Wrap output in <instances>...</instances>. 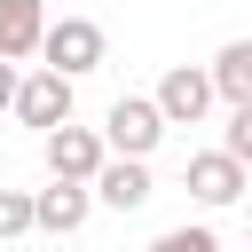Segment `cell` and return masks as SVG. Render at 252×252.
<instances>
[{"instance_id": "obj_5", "label": "cell", "mask_w": 252, "mask_h": 252, "mask_svg": "<svg viewBox=\"0 0 252 252\" xmlns=\"http://www.w3.org/2000/svg\"><path fill=\"white\" fill-rule=\"evenodd\" d=\"M71 94H79V79H63V71H24V94H16V126H32V134H55V126H71Z\"/></svg>"}, {"instance_id": "obj_16", "label": "cell", "mask_w": 252, "mask_h": 252, "mask_svg": "<svg viewBox=\"0 0 252 252\" xmlns=\"http://www.w3.org/2000/svg\"><path fill=\"white\" fill-rule=\"evenodd\" d=\"M244 205H252V197H244Z\"/></svg>"}, {"instance_id": "obj_4", "label": "cell", "mask_w": 252, "mask_h": 252, "mask_svg": "<svg viewBox=\"0 0 252 252\" xmlns=\"http://www.w3.org/2000/svg\"><path fill=\"white\" fill-rule=\"evenodd\" d=\"M39 165H47V181H94L110 165V142H102V126H55V134H39Z\"/></svg>"}, {"instance_id": "obj_3", "label": "cell", "mask_w": 252, "mask_h": 252, "mask_svg": "<svg viewBox=\"0 0 252 252\" xmlns=\"http://www.w3.org/2000/svg\"><path fill=\"white\" fill-rule=\"evenodd\" d=\"M165 110H158V94H118L110 110H102V142H110V158H150L158 142H165Z\"/></svg>"}, {"instance_id": "obj_11", "label": "cell", "mask_w": 252, "mask_h": 252, "mask_svg": "<svg viewBox=\"0 0 252 252\" xmlns=\"http://www.w3.org/2000/svg\"><path fill=\"white\" fill-rule=\"evenodd\" d=\"M39 228V189H8L0 181V244L8 236H32Z\"/></svg>"}, {"instance_id": "obj_7", "label": "cell", "mask_w": 252, "mask_h": 252, "mask_svg": "<svg viewBox=\"0 0 252 252\" xmlns=\"http://www.w3.org/2000/svg\"><path fill=\"white\" fill-rule=\"evenodd\" d=\"M94 205H102L94 181H47V189H39V236H79Z\"/></svg>"}, {"instance_id": "obj_9", "label": "cell", "mask_w": 252, "mask_h": 252, "mask_svg": "<svg viewBox=\"0 0 252 252\" xmlns=\"http://www.w3.org/2000/svg\"><path fill=\"white\" fill-rule=\"evenodd\" d=\"M94 197H102L110 213H142V205L158 197V181H150V158H110V165L94 173Z\"/></svg>"}, {"instance_id": "obj_15", "label": "cell", "mask_w": 252, "mask_h": 252, "mask_svg": "<svg viewBox=\"0 0 252 252\" xmlns=\"http://www.w3.org/2000/svg\"><path fill=\"white\" fill-rule=\"evenodd\" d=\"M0 181H8V165H0Z\"/></svg>"}, {"instance_id": "obj_12", "label": "cell", "mask_w": 252, "mask_h": 252, "mask_svg": "<svg viewBox=\"0 0 252 252\" xmlns=\"http://www.w3.org/2000/svg\"><path fill=\"white\" fill-rule=\"evenodd\" d=\"M150 252H220V228H213V220H181V228H165Z\"/></svg>"}, {"instance_id": "obj_13", "label": "cell", "mask_w": 252, "mask_h": 252, "mask_svg": "<svg viewBox=\"0 0 252 252\" xmlns=\"http://www.w3.org/2000/svg\"><path fill=\"white\" fill-rule=\"evenodd\" d=\"M220 150H236V158L252 165V102H228V134H220Z\"/></svg>"}, {"instance_id": "obj_2", "label": "cell", "mask_w": 252, "mask_h": 252, "mask_svg": "<svg viewBox=\"0 0 252 252\" xmlns=\"http://www.w3.org/2000/svg\"><path fill=\"white\" fill-rule=\"evenodd\" d=\"M39 63H47V71H63V79H87V71H102V63H110V39H102V24H94V16H55V24H47Z\"/></svg>"}, {"instance_id": "obj_10", "label": "cell", "mask_w": 252, "mask_h": 252, "mask_svg": "<svg viewBox=\"0 0 252 252\" xmlns=\"http://www.w3.org/2000/svg\"><path fill=\"white\" fill-rule=\"evenodd\" d=\"M213 87H220V102H252V39H228L213 55Z\"/></svg>"}, {"instance_id": "obj_8", "label": "cell", "mask_w": 252, "mask_h": 252, "mask_svg": "<svg viewBox=\"0 0 252 252\" xmlns=\"http://www.w3.org/2000/svg\"><path fill=\"white\" fill-rule=\"evenodd\" d=\"M47 0H0V55L8 63H32L39 47H47Z\"/></svg>"}, {"instance_id": "obj_14", "label": "cell", "mask_w": 252, "mask_h": 252, "mask_svg": "<svg viewBox=\"0 0 252 252\" xmlns=\"http://www.w3.org/2000/svg\"><path fill=\"white\" fill-rule=\"evenodd\" d=\"M16 94H24V71L0 55V118H16Z\"/></svg>"}, {"instance_id": "obj_6", "label": "cell", "mask_w": 252, "mask_h": 252, "mask_svg": "<svg viewBox=\"0 0 252 252\" xmlns=\"http://www.w3.org/2000/svg\"><path fill=\"white\" fill-rule=\"evenodd\" d=\"M220 102V87H213V63H173L165 79H158V110L173 118V126H205V110Z\"/></svg>"}, {"instance_id": "obj_1", "label": "cell", "mask_w": 252, "mask_h": 252, "mask_svg": "<svg viewBox=\"0 0 252 252\" xmlns=\"http://www.w3.org/2000/svg\"><path fill=\"white\" fill-rule=\"evenodd\" d=\"M181 189H189L205 213H228V205L252 197V165H244L236 150H197V158L181 165Z\"/></svg>"}]
</instances>
